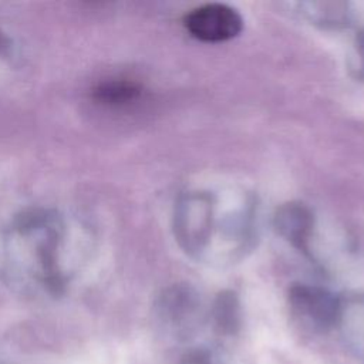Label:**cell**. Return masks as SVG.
Masks as SVG:
<instances>
[{
    "instance_id": "1",
    "label": "cell",
    "mask_w": 364,
    "mask_h": 364,
    "mask_svg": "<svg viewBox=\"0 0 364 364\" xmlns=\"http://www.w3.org/2000/svg\"><path fill=\"white\" fill-rule=\"evenodd\" d=\"M185 28L195 38L220 43L236 37L243 28V18L236 9L223 3H208L191 10L183 20Z\"/></svg>"
},
{
    "instance_id": "2",
    "label": "cell",
    "mask_w": 364,
    "mask_h": 364,
    "mask_svg": "<svg viewBox=\"0 0 364 364\" xmlns=\"http://www.w3.org/2000/svg\"><path fill=\"white\" fill-rule=\"evenodd\" d=\"M212 219V202L206 193L186 196L176 209L175 235L188 252H199L208 237Z\"/></svg>"
},
{
    "instance_id": "3",
    "label": "cell",
    "mask_w": 364,
    "mask_h": 364,
    "mask_svg": "<svg viewBox=\"0 0 364 364\" xmlns=\"http://www.w3.org/2000/svg\"><path fill=\"white\" fill-rule=\"evenodd\" d=\"M291 309L314 327L328 330L341 317L340 300L326 289L310 284H294L289 291Z\"/></svg>"
},
{
    "instance_id": "4",
    "label": "cell",
    "mask_w": 364,
    "mask_h": 364,
    "mask_svg": "<svg viewBox=\"0 0 364 364\" xmlns=\"http://www.w3.org/2000/svg\"><path fill=\"white\" fill-rule=\"evenodd\" d=\"M274 228L280 236L300 250H307L313 230V215L307 206L297 202L282 205L274 215Z\"/></svg>"
},
{
    "instance_id": "5",
    "label": "cell",
    "mask_w": 364,
    "mask_h": 364,
    "mask_svg": "<svg viewBox=\"0 0 364 364\" xmlns=\"http://www.w3.org/2000/svg\"><path fill=\"white\" fill-rule=\"evenodd\" d=\"M198 309V300L195 294L186 287H173L164 293L159 300L161 317L176 327L189 326Z\"/></svg>"
},
{
    "instance_id": "6",
    "label": "cell",
    "mask_w": 364,
    "mask_h": 364,
    "mask_svg": "<svg viewBox=\"0 0 364 364\" xmlns=\"http://www.w3.org/2000/svg\"><path fill=\"white\" fill-rule=\"evenodd\" d=\"M212 316L220 334H236L240 327V307L236 294L232 291L220 293L215 300Z\"/></svg>"
},
{
    "instance_id": "7",
    "label": "cell",
    "mask_w": 364,
    "mask_h": 364,
    "mask_svg": "<svg viewBox=\"0 0 364 364\" xmlns=\"http://www.w3.org/2000/svg\"><path fill=\"white\" fill-rule=\"evenodd\" d=\"M139 92V88L132 84V82H124V81H117V82H108L101 85L100 88L95 90V97L100 101L105 102H125L132 98H135Z\"/></svg>"
},
{
    "instance_id": "8",
    "label": "cell",
    "mask_w": 364,
    "mask_h": 364,
    "mask_svg": "<svg viewBox=\"0 0 364 364\" xmlns=\"http://www.w3.org/2000/svg\"><path fill=\"white\" fill-rule=\"evenodd\" d=\"M357 48H358V53L363 58V64H364V31H361L358 36H357Z\"/></svg>"
},
{
    "instance_id": "9",
    "label": "cell",
    "mask_w": 364,
    "mask_h": 364,
    "mask_svg": "<svg viewBox=\"0 0 364 364\" xmlns=\"http://www.w3.org/2000/svg\"><path fill=\"white\" fill-rule=\"evenodd\" d=\"M4 47H7V38L0 33V51H1Z\"/></svg>"
},
{
    "instance_id": "10",
    "label": "cell",
    "mask_w": 364,
    "mask_h": 364,
    "mask_svg": "<svg viewBox=\"0 0 364 364\" xmlns=\"http://www.w3.org/2000/svg\"><path fill=\"white\" fill-rule=\"evenodd\" d=\"M205 364H213V361H212V358H210V357H209V358H208V360H206V363H205Z\"/></svg>"
},
{
    "instance_id": "11",
    "label": "cell",
    "mask_w": 364,
    "mask_h": 364,
    "mask_svg": "<svg viewBox=\"0 0 364 364\" xmlns=\"http://www.w3.org/2000/svg\"><path fill=\"white\" fill-rule=\"evenodd\" d=\"M0 364H1V363H0Z\"/></svg>"
}]
</instances>
